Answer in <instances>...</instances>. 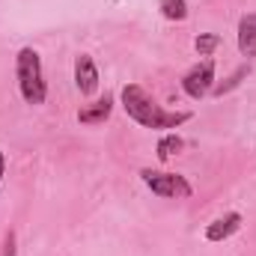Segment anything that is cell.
Wrapping results in <instances>:
<instances>
[{
  "label": "cell",
  "mask_w": 256,
  "mask_h": 256,
  "mask_svg": "<svg viewBox=\"0 0 256 256\" xmlns=\"http://www.w3.org/2000/svg\"><path fill=\"white\" fill-rule=\"evenodd\" d=\"M120 96H122L126 114L143 128H179L182 122L191 120L188 110H179V114H176V110H164L140 84H126Z\"/></svg>",
  "instance_id": "obj_1"
},
{
  "label": "cell",
  "mask_w": 256,
  "mask_h": 256,
  "mask_svg": "<svg viewBox=\"0 0 256 256\" xmlns=\"http://www.w3.org/2000/svg\"><path fill=\"white\" fill-rule=\"evenodd\" d=\"M15 78H18V90L21 98L27 104H42L48 98V84H45V72H42V57L33 48H21L15 57Z\"/></svg>",
  "instance_id": "obj_2"
},
{
  "label": "cell",
  "mask_w": 256,
  "mask_h": 256,
  "mask_svg": "<svg viewBox=\"0 0 256 256\" xmlns=\"http://www.w3.org/2000/svg\"><path fill=\"white\" fill-rule=\"evenodd\" d=\"M140 179H143V185H146L149 191L158 194V196H167V200H173V196H191V185H188L185 176H179V173L140 170Z\"/></svg>",
  "instance_id": "obj_3"
},
{
  "label": "cell",
  "mask_w": 256,
  "mask_h": 256,
  "mask_svg": "<svg viewBox=\"0 0 256 256\" xmlns=\"http://www.w3.org/2000/svg\"><path fill=\"white\" fill-rule=\"evenodd\" d=\"M212 86H214V60L212 57H206L202 63H196L182 78V90H185V96L194 98V102H200V98H206L208 92H212Z\"/></svg>",
  "instance_id": "obj_4"
},
{
  "label": "cell",
  "mask_w": 256,
  "mask_h": 256,
  "mask_svg": "<svg viewBox=\"0 0 256 256\" xmlns=\"http://www.w3.org/2000/svg\"><path fill=\"white\" fill-rule=\"evenodd\" d=\"M74 86L80 96H96V90H98V68L90 54L74 57Z\"/></svg>",
  "instance_id": "obj_5"
},
{
  "label": "cell",
  "mask_w": 256,
  "mask_h": 256,
  "mask_svg": "<svg viewBox=\"0 0 256 256\" xmlns=\"http://www.w3.org/2000/svg\"><path fill=\"white\" fill-rule=\"evenodd\" d=\"M238 230H242V214L238 212H230V214H224V218H218V220H212L206 226V238L208 242H224V238H230Z\"/></svg>",
  "instance_id": "obj_6"
},
{
  "label": "cell",
  "mask_w": 256,
  "mask_h": 256,
  "mask_svg": "<svg viewBox=\"0 0 256 256\" xmlns=\"http://www.w3.org/2000/svg\"><path fill=\"white\" fill-rule=\"evenodd\" d=\"M110 110H114V98L104 96V98H98V102L80 108V110H78V122H80V126H102V122L110 116Z\"/></svg>",
  "instance_id": "obj_7"
},
{
  "label": "cell",
  "mask_w": 256,
  "mask_h": 256,
  "mask_svg": "<svg viewBox=\"0 0 256 256\" xmlns=\"http://www.w3.org/2000/svg\"><path fill=\"white\" fill-rule=\"evenodd\" d=\"M238 51L244 57H256V12L242 15L238 21Z\"/></svg>",
  "instance_id": "obj_8"
},
{
  "label": "cell",
  "mask_w": 256,
  "mask_h": 256,
  "mask_svg": "<svg viewBox=\"0 0 256 256\" xmlns=\"http://www.w3.org/2000/svg\"><path fill=\"white\" fill-rule=\"evenodd\" d=\"M158 9L167 21H185L188 18V0H158Z\"/></svg>",
  "instance_id": "obj_9"
},
{
  "label": "cell",
  "mask_w": 256,
  "mask_h": 256,
  "mask_svg": "<svg viewBox=\"0 0 256 256\" xmlns=\"http://www.w3.org/2000/svg\"><path fill=\"white\" fill-rule=\"evenodd\" d=\"M248 74H250V66H238V68H236L224 84H214V86H212V92H214V96H226V92H232L236 86H242V80H244Z\"/></svg>",
  "instance_id": "obj_10"
},
{
  "label": "cell",
  "mask_w": 256,
  "mask_h": 256,
  "mask_svg": "<svg viewBox=\"0 0 256 256\" xmlns=\"http://www.w3.org/2000/svg\"><path fill=\"white\" fill-rule=\"evenodd\" d=\"M182 146H185V143H182L179 134H164V137L158 140V158H161V161H170Z\"/></svg>",
  "instance_id": "obj_11"
},
{
  "label": "cell",
  "mask_w": 256,
  "mask_h": 256,
  "mask_svg": "<svg viewBox=\"0 0 256 256\" xmlns=\"http://www.w3.org/2000/svg\"><path fill=\"white\" fill-rule=\"evenodd\" d=\"M218 45H220V36H218V33H200L196 42H194V48H196L200 57H212V51H214Z\"/></svg>",
  "instance_id": "obj_12"
},
{
  "label": "cell",
  "mask_w": 256,
  "mask_h": 256,
  "mask_svg": "<svg viewBox=\"0 0 256 256\" xmlns=\"http://www.w3.org/2000/svg\"><path fill=\"white\" fill-rule=\"evenodd\" d=\"M3 173H6V155L0 152V179H3Z\"/></svg>",
  "instance_id": "obj_13"
}]
</instances>
